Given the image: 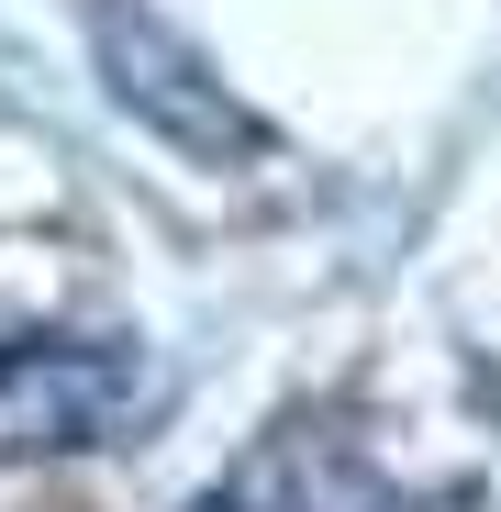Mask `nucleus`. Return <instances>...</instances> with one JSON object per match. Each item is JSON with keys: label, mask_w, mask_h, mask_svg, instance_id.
Segmentation results:
<instances>
[{"label": "nucleus", "mask_w": 501, "mask_h": 512, "mask_svg": "<svg viewBox=\"0 0 501 512\" xmlns=\"http://www.w3.org/2000/svg\"><path fill=\"white\" fill-rule=\"evenodd\" d=\"M90 34H101V78H112V101L145 112L167 145H190V156H257L268 123L245 112L223 78L167 34L156 12H134V0H90Z\"/></svg>", "instance_id": "1"}, {"label": "nucleus", "mask_w": 501, "mask_h": 512, "mask_svg": "<svg viewBox=\"0 0 501 512\" xmlns=\"http://www.w3.org/2000/svg\"><path fill=\"white\" fill-rule=\"evenodd\" d=\"M190 512H245V501H234V490H201V501H190Z\"/></svg>", "instance_id": "3"}, {"label": "nucleus", "mask_w": 501, "mask_h": 512, "mask_svg": "<svg viewBox=\"0 0 501 512\" xmlns=\"http://www.w3.org/2000/svg\"><path fill=\"white\" fill-rule=\"evenodd\" d=\"M134 412V357L90 334H0V457L101 446Z\"/></svg>", "instance_id": "2"}]
</instances>
